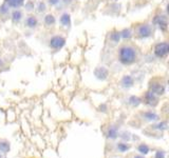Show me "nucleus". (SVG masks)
Instances as JSON below:
<instances>
[{
	"label": "nucleus",
	"mask_w": 169,
	"mask_h": 158,
	"mask_svg": "<svg viewBox=\"0 0 169 158\" xmlns=\"http://www.w3.org/2000/svg\"><path fill=\"white\" fill-rule=\"evenodd\" d=\"M146 100L148 101V103H149V104H152V101H153L154 103H157V98L154 97V93H152V92L147 93V95H146Z\"/></svg>",
	"instance_id": "nucleus-8"
},
{
	"label": "nucleus",
	"mask_w": 169,
	"mask_h": 158,
	"mask_svg": "<svg viewBox=\"0 0 169 158\" xmlns=\"http://www.w3.org/2000/svg\"><path fill=\"white\" fill-rule=\"evenodd\" d=\"M120 37V33H114L113 35H112V39H113L114 41H119Z\"/></svg>",
	"instance_id": "nucleus-20"
},
{
	"label": "nucleus",
	"mask_w": 169,
	"mask_h": 158,
	"mask_svg": "<svg viewBox=\"0 0 169 158\" xmlns=\"http://www.w3.org/2000/svg\"><path fill=\"white\" fill-rule=\"evenodd\" d=\"M123 33H124V34H123V36H124L125 38H126V37H127V38H129V37H130V31L127 30V31H124Z\"/></svg>",
	"instance_id": "nucleus-21"
},
{
	"label": "nucleus",
	"mask_w": 169,
	"mask_h": 158,
	"mask_svg": "<svg viewBox=\"0 0 169 158\" xmlns=\"http://www.w3.org/2000/svg\"><path fill=\"white\" fill-rule=\"evenodd\" d=\"M60 22L63 23V25L68 26L70 25V16L68 14H63L60 18Z\"/></svg>",
	"instance_id": "nucleus-11"
},
{
	"label": "nucleus",
	"mask_w": 169,
	"mask_h": 158,
	"mask_svg": "<svg viewBox=\"0 0 169 158\" xmlns=\"http://www.w3.org/2000/svg\"><path fill=\"white\" fill-rule=\"evenodd\" d=\"M0 158H1V154H0Z\"/></svg>",
	"instance_id": "nucleus-24"
},
{
	"label": "nucleus",
	"mask_w": 169,
	"mask_h": 158,
	"mask_svg": "<svg viewBox=\"0 0 169 158\" xmlns=\"http://www.w3.org/2000/svg\"><path fill=\"white\" fill-rule=\"evenodd\" d=\"M9 150H10L9 142H7V141H2V142H0V151L3 152V153H7V152H9Z\"/></svg>",
	"instance_id": "nucleus-9"
},
{
	"label": "nucleus",
	"mask_w": 169,
	"mask_h": 158,
	"mask_svg": "<svg viewBox=\"0 0 169 158\" xmlns=\"http://www.w3.org/2000/svg\"><path fill=\"white\" fill-rule=\"evenodd\" d=\"M169 51V45L168 43H166V42H163V43H159L155 47L154 49V53L157 56H159V57H163V56H165L166 54L168 53Z\"/></svg>",
	"instance_id": "nucleus-2"
},
{
	"label": "nucleus",
	"mask_w": 169,
	"mask_h": 158,
	"mask_svg": "<svg viewBox=\"0 0 169 158\" xmlns=\"http://www.w3.org/2000/svg\"><path fill=\"white\" fill-rule=\"evenodd\" d=\"M145 117H146L147 119H149V120L157 119V115H155L154 113H151V112H149V113H145Z\"/></svg>",
	"instance_id": "nucleus-15"
},
{
	"label": "nucleus",
	"mask_w": 169,
	"mask_h": 158,
	"mask_svg": "<svg viewBox=\"0 0 169 158\" xmlns=\"http://www.w3.org/2000/svg\"><path fill=\"white\" fill-rule=\"evenodd\" d=\"M49 1H50L51 4H56L58 1H59V0H49Z\"/></svg>",
	"instance_id": "nucleus-22"
},
{
	"label": "nucleus",
	"mask_w": 169,
	"mask_h": 158,
	"mask_svg": "<svg viewBox=\"0 0 169 158\" xmlns=\"http://www.w3.org/2000/svg\"><path fill=\"white\" fill-rule=\"evenodd\" d=\"M130 102L133 104V106H138L139 103V99L138 97H131L130 98Z\"/></svg>",
	"instance_id": "nucleus-18"
},
{
	"label": "nucleus",
	"mask_w": 169,
	"mask_h": 158,
	"mask_svg": "<svg viewBox=\"0 0 169 158\" xmlns=\"http://www.w3.org/2000/svg\"><path fill=\"white\" fill-rule=\"evenodd\" d=\"M138 34L141 35L142 37H147V36H149V35L151 34V29H150V26H149V25H144L139 26V29H138Z\"/></svg>",
	"instance_id": "nucleus-4"
},
{
	"label": "nucleus",
	"mask_w": 169,
	"mask_h": 158,
	"mask_svg": "<svg viewBox=\"0 0 169 158\" xmlns=\"http://www.w3.org/2000/svg\"><path fill=\"white\" fill-rule=\"evenodd\" d=\"M154 158H165V152H163V151H157V153H155Z\"/></svg>",
	"instance_id": "nucleus-17"
},
{
	"label": "nucleus",
	"mask_w": 169,
	"mask_h": 158,
	"mask_svg": "<svg viewBox=\"0 0 169 158\" xmlns=\"http://www.w3.org/2000/svg\"><path fill=\"white\" fill-rule=\"evenodd\" d=\"M23 1H25V0H7V4H9L10 7H20V5L23 3Z\"/></svg>",
	"instance_id": "nucleus-5"
},
{
	"label": "nucleus",
	"mask_w": 169,
	"mask_h": 158,
	"mask_svg": "<svg viewBox=\"0 0 169 158\" xmlns=\"http://www.w3.org/2000/svg\"><path fill=\"white\" fill-rule=\"evenodd\" d=\"M36 23H37V20L35 19L34 17H29L28 20H26V25L30 26V28H33V26H35V25H36Z\"/></svg>",
	"instance_id": "nucleus-13"
},
{
	"label": "nucleus",
	"mask_w": 169,
	"mask_h": 158,
	"mask_svg": "<svg viewBox=\"0 0 169 158\" xmlns=\"http://www.w3.org/2000/svg\"><path fill=\"white\" fill-rule=\"evenodd\" d=\"M101 71H103L104 73H105V76H103V79H105V78H106V76H107V75H108V73H107V70H105L104 68H101ZM95 75L98 77V78H101V75H103V74L101 73V74H95Z\"/></svg>",
	"instance_id": "nucleus-19"
},
{
	"label": "nucleus",
	"mask_w": 169,
	"mask_h": 158,
	"mask_svg": "<svg viewBox=\"0 0 169 158\" xmlns=\"http://www.w3.org/2000/svg\"><path fill=\"white\" fill-rule=\"evenodd\" d=\"M138 151L141 154H147L149 152V148L147 144L145 143H141L139 146L138 147Z\"/></svg>",
	"instance_id": "nucleus-7"
},
{
	"label": "nucleus",
	"mask_w": 169,
	"mask_h": 158,
	"mask_svg": "<svg viewBox=\"0 0 169 158\" xmlns=\"http://www.w3.org/2000/svg\"><path fill=\"white\" fill-rule=\"evenodd\" d=\"M54 22H55V19L52 15H48L47 17H45V23H47V25H54Z\"/></svg>",
	"instance_id": "nucleus-14"
},
{
	"label": "nucleus",
	"mask_w": 169,
	"mask_h": 158,
	"mask_svg": "<svg viewBox=\"0 0 169 158\" xmlns=\"http://www.w3.org/2000/svg\"><path fill=\"white\" fill-rule=\"evenodd\" d=\"M130 147L128 146L127 143H124V142H120L117 144V150H119L120 152H127L128 150H129Z\"/></svg>",
	"instance_id": "nucleus-10"
},
{
	"label": "nucleus",
	"mask_w": 169,
	"mask_h": 158,
	"mask_svg": "<svg viewBox=\"0 0 169 158\" xmlns=\"http://www.w3.org/2000/svg\"><path fill=\"white\" fill-rule=\"evenodd\" d=\"M108 137L111 139H114L117 137V130L115 128H110L108 132Z\"/></svg>",
	"instance_id": "nucleus-12"
},
{
	"label": "nucleus",
	"mask_w": 169,
	"mask_h": 158,
	"mask_svg": "<svg viewBox=\"0 0 169 158\" xmlns=\"http://www.w3.org/2000/svg\"><path fill=\"white\" fill-rule=\"evenodd\" d=\"M13 19H14L15 21L16 20H19L20 17H21V13L19 12V11H16V12H14V14H13Z\"/></svg>",
	"instance_id": "nucleus-16"
},
{
	"label": "nucleus",
	"mask_w": 169,
	"mask_h": 158,
	"mask_svg": "<svg viewBox=\"0 0 169 158\" xmlns=\"http://www.w3.org/2000/svg\"><path fill=\"white\" fill-rule=\"evenodd\" d=\"M66 43V40L63 38V37H59V36H56V37H53L50 41V45L54 49H59V47H63Z\"/></svg>",
	"instance_id": "nucleus-3"
},
{
	"label": "nucleus",
	"mask_w": 169,
	"mask_h": 158,
	"mask_svg": "<svg viewBox=\"0 0 169 158\" xmlns=\"http://www.w3.org/2000/svg\"><path fill=\"white\" fill-rule=\"evenodd\" d=\"M135 51L131 47H124L120 51V60L124 64L132 63L135 60Z\"/></svg>",
	"instance_id": "nucleus-1"
},
{
	"label": "nucleus",
	"mask_w": 169,
	"mask_h": 158,
	"mask_svg": "<svg viewBox=\"0 0 169 158\" xmlns=\"http://www.w3.org/2000/svg\"><path fill=\"white\" fill-rule=\"evenodd\" d=\"M122 84L124 87H131L133 84V80L130 76H125L122 80Z\"/></svg>",
	"instance_id": "nucleus-6"
},
{
	"label": "nucleus",
	"mask_w": 169,
	"mask_h": 158,
	"mask_svg": "<svg viewBox=\"0 0 169 158\" xmlns=\"http://www.w3.org/2000/svg\"><path fill=\"white\" fill-rule=\"evenodd\" d=\"M133 158H144L143 156H141V155H134Z\"/></svg>",
	"instance_id": "nucleus-23"
}]
</instances>
